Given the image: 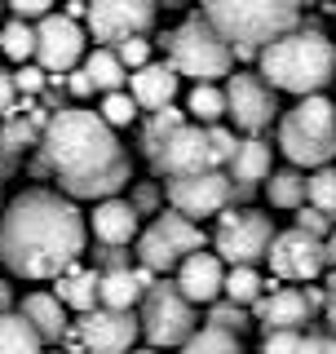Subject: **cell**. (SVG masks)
<instances>
[{
  "label": "cell",
  "instance_id": "obj_1",
  "mask_svg": "<svg viewBox=\"0 0 336 354\" xmlns=\"http://www.w3.org/2000/svg\"><path fill=\"white\" fill-rule=\"evenodd\" d=\"M88 221L58 191H22L0 213V261L18 279H58L84 257Z\"/></svg>",
  "mask_w": 336,
  "mask_h": 354
},
{
  "label": "cell",
  "instance_id": "obj_2",
  "mask_svg": "<svg viewBox=\"0 0 336 354\" xmlns=\"http://www.w3.org/2000/svg\"><path fill=\"white\" fill-rule=\"evenodd\" d=\"M44 164L58 173L66 199H111L133 182V160L97 111L58 106L40 129Z\"/></svg>",
  "mask_w": 336,
  "mask_h": 354
},
{
  "label": "cell",
  "instance_id": "obj_3",
  "mask_svg": "<svg viewBox=\"0 0 336 354\" xmlns=\"http://www.w3.org/2000/svg\"><path fill=\"white\" fill-rule=\"evenodd\" d=\"M256 75L274 93L315 97L336 80V40H328L315 27H297L256 53Z\"/></svg>",
  "mask_w": 336,
  "mask_h": 354
},
{
  "label": "cell",
  "instance_id": "obj_4",
  "mask_svg": "<svg viewBox=\"0 0 336 354\" xmlns=\"http://www.w3.org/2000/svg\"><path fill=\"white\" fill-rule=\"evenodd\" d=\"M306 0H199V18L230 44L239 58L261 53L270 40L297 31Z\"/></svg>",
  "mask_w": 336,
  "mask_h": 354
},
{
  "label": "cell",
  "instance_id": "obj_5",
  "mask_svg": "<svg viewBox=\"0 0 336 354\" xmlns=\"http://www.w3.org/2000/svg\"><path fill=\"white\" fill-rule=\"evenodd\" d=\"M279 151L297 169H328L336 160V102L332 97H301V102L279 115Z\"/></svg>",
  "mask_w": 336,
  "mask_h": 354
},
{
  "label": "cell",
  "instance_id": "obj_6",
  "mask_svg": "<svg viewBox=\"0 0 336 354\" xmlns=\"http://www.w3.org/2000/svg\"><path fill=\"white\" fill-rule=\"evenodd\" d=\"M164 40H168V66H173L177 75H190L195 84H217V80H226L230 66H234V49L199 14L186 18L182 27Z\"/></svg>",
  "mask_w": 336,
  "mask_h": 354
},
{
  "label": "cell",
  "instance_id": "obj_7",
  "mask_svg": "<svg viewBox=\"0 0 336 354\" xmlns=\"http://www.w3.org/2000/svg\"><path fill=\"white\" fill-rule=\"evenodd\" d=\"M138 324H142V337L151 341V350H173L199 328V315H195V306L177 292V283L155 279V288H147V297H142Z\"/></svg>",
  "mask_w": 336,
  "mask_h": 354
},
{
  "label": "cell",
  "instance_id": "obj_8",
  "mask_svg": "<svg viewBox=\"0 0 336 354\" xmlns=\"http://www.w3.org/2000/svg\"><path fill=\"white\" fill-rule=\"evenodd\" d=\"M204 248V230H199V221H190L182 213H160L151 221L147 230L138 235V261L147 266L151 274H168V270H177L190 252H199Z\"/></svg>",
  "mask_w": 336,
  "mask_h": 354
},
{
  "label": "cell",
  "instance_id": "obj_9",
  "mask_svg": "<svg viewBox=\"0 0 336 354\" xmlns=\"http://www.w3.org/2000/svg\"><path fill=\"white\" fill-rule=\"evenodd\" d=\"M270 239H274V221L265 213H256V208H226L217 221V257L226 266H256L265 261V252H270Z\"/></svg>",
  "mask_w": 336,
  "mask_h": 354
},
{
  "label": "cell",
  "instance_id": "obj_10",
  "mask_svg": "<svg viewBox=\"0 0 336 354\" xmlns=\"http://www.w3.org/2000/svg\"><path fill=\"white\" fill-rule=\"evenodd\" d=\"M221 93H226L230 124L239 129V133H248V138H256L261 129H270L274 120H279V97H274V88L265 84L256 71H234V75H226Z\"/></svg>",
  "mask_w": 336,
  "mask_h": 354
},
{
  "label": "cell",
  "instance_id": "obj_11",
  "mask_svg": "<svg viewBox=\"0 0 336 354\" xmlns=\"http://www.w3.org/2000/svg\"><path fill=\"white\" fill-rule=\"evenodd\" d=\"M84 49H88V31L71 14H49L36 22V66L49 80H62L66 71H75Z\"/></svg>",
  "mask_w": 336,
  "mask_h": 354
},
{
  "label": "cell",
  "instance_id": "obj_12",
  "mask_svg": "<svg viewBox=\"0 0 336 354\" xmlns=\"http://www.w3.org/2000/svg\"><path fill=\"white\" fill-rule=\"evenodd\" d=\"M155 27V0H88L84 5V31L93 40H106L115 49L129 36H147Z\"/></svg>",
  "mask_w": 336,
  "mask_h": 354
},
{
  "label": "cell",
  "instance_id": "obj_13",
  "mask_svg": "<svg viewBox=\"0 0 336 354\" xmlns=\"http://www.w3.org/2000/svg\"><path fill=\"white\" fill-rule=\"evenodd\" d=\"M151 169L173 182V177L221 169V164H217V155H212V147H208V129H199V124H190V120H186L182 129H173L160 147L151 151Z\"/></svg>",
  "mask_w": 336,
  "mask_h": 354
},
{
  "label": "cell",
  "instance_id": "obj_14",
  "mask_svg": "<svg viewBox=\"0 0 336 354\" xmlns=\"http://www.w3.org/2000/svg\"><path fill=\"white\" fill-rule=\"evenodd\" d=\"M168 204H173V213H182L190 221L217 217L234 204V182H230V173H221V169L173 177V182H168Z\"/></svg>",
  "mask_w": 336,
  "mask_h": 354
},
{
  "label": "cell",
  "instance_id": "obj_15",
  "mask_svg": "<svg viewBox=\"0 0 336 354\" xmlns=\"http://www.w3.org/2000/svg\"><path fill=\"white\" fill-rule=\"evenodd\" d=\"M265 261H270L274 279H288V283H310L323 274V266H328V252H323V239L306 235V230H274L270 239V252H265Z\"/></svg>",
  "mask_w": 336,
  "mask_h": 354
},
{
  "label": "cell",
  "instance_id": "obj_16",
  "mask_svg": "<svg viewBox=\"0 0 336 354\" xmlns=\"http://www.w3.org/2000/svg\"><path fill=\"white\" fill-rule=\"evenodd\" d=\"M75 337H80L84 354H129L133 341L142 337V324L133 310H88L80 315V328H75Z\"/></svg>",
  "mask_w": 336,
  "mask_h": 354
},
{
  "label": "cell",
  "instance_id": "obj_17",
  "mask_svg": "<svg viewBox=\"0 0 336 354\" xmlns=\"http://www.w3.org/2000/svg\"><path fill=\"white\" fill-rule=\"evenodd\" d=\"M315 315H319L315 288H279L274 283V292H265L261 301L252 306V319L265 332H301Z\"/></svg>",
  "mask_w": 336,
  "mask_h": 354
},
{
  "label": "cell",
  "instance_id": "obj_18",
  "mask_svg": "<svg viewBox=\"0 0 336 354\" xmlns=\"http://www.w3.org/2000/svg\"><path fill=\"white\" fill-rule=\"evenodd\" d=\"M221 283H226V261H221L217 252L199 248L177 266V292H182L190 306H212L221 297Z\"/></svg>",
  "mask_w": 336,
  "mask_h": 354
},
{
  "label": "cell",
  "instance_id": "obj_19",
  "mask_svg": "<svg viewBox=\"0 0 336 354\" xmlns=\"http://www.w3.org/2000/svg\"><path fill=\"white\" fill-rule=\"evenodd\" d=\"M88 226H93V239L102 243V248H124L142 235V217L138 208L129 204V199L111 195V199H97L93 204V217H88Z\"/></svg>",
  "mask_w": 336,
  "mask_h": 354
},
{
  "label": "cell",
  "instance_id": "obj_20",
  "mask_svg": "<svg viewBox=\"0 0 336 354\" xmlns=\"http://www.w3.org/2000/svg\"><path fill=\"white\" fill-rule=\"evenodd\" d=\"M177 88H182V75L168 62H147L142 71L129 75V97L138 102V111H151V115L164 111V106H173Z\"/></svg>",
  "mask_w": 336,
  "mask_h": 354
},
{
  "label": "cell",
  "instance_id": "obj_21",
  "mask_svg": "<svg viewBox=\"0 0 336 354\" xmlns=\"http://www.w3.org/2000/svg\"><path fill=\"white\" fill-rule=\"evenodd\" d=\"M147 288H155V274L147 266H138V270H102V279H97V306L102 310H133L147 297Z\"/></svg>",
  "mask_w": 336,
  "mask_h": 354
},
{
  "label": "cell",
  "instance_id": "obj_22",
  "mask_svg": "<svg viewBox=\"0 0 336 354\" xmlns=\"http://www.w3.org/2000/svg\"><path fill=\"white\" fill-rule=\"evenodd\" d=\"M18 315L40 332V341H62L66 332H71L66 306L53 292H27V297H22V306H18Z\"/></svg>",
  "mask_w": 336,
  "mask_h": 354
},
{
  "label": "cell",
  "instance_id": "obj_23",
  "mask_svg": "<svg viewBox=\"0 0 336 354\" xmlns=\"http://www.w3.org/2000/svg\"><path fill=\"white\" fill-rule=\"evenodd\" d=\"M270 160H274L270 142H261V138L239 142V151H234V160H230V182L243 186V191H248L252 182H265V177H270Z\"/></svg>",
  "mask_w": 336,
  "mask_h": 354
},
{
  "label": "cell",
  "instance_id": "obj_24",
  "mask_svg": "<svg viewBox=\"0 0 336 354\" xmlns=\"http://www.w3.org/2000/svg\"><path fill=\"white\" fill-rule=\"evenodd\" d=\"M97 279H102V270H66V274H58V301L66 306V310H80V315H88V310H97Z\"/></svg>",
  "mask_w": 336,
  "mask_h": 354
},
{
  "label": "cell",
  "instance_id": "obj_25",
  "mask_svg": "<svg viewBox=\"0 0 336 354\" xmlns=\"http://www.w3.org/2000/svg\"><path fill=\"white\" fill-rule=\"evenodd\" d=\"M80 71L93 80V93H120V88H129V71H124V62L115 58V49H93V53H84V66Z\"/></svg>",
  "mask_w": 336,
  "mask_h": 354
},
{
  "label": "cell",
  "instance_id": "obj_26",
  "mask_svg": "<svg viewBox=\"0 0 336 354\" xmlns=\"http://www.w3.org/2000/svg\"><path fill=\"white\" fill-rule=\"evenodd\" d=\"M221 115H226V93H221V84H195L186 93V120L199 129H212L221 124Z\"/></svg>",
  "mask_w": 336,
  "mask_h": 354
},
{
  "label": "cell",
  "instance_id": "obj_27",
  "mask_svg": "<svg viewBox=\"0 0 336 354\" xmlns=\"http://www.w3.org/2000/svg\"><path fill=\"white\" fill-rule=\"evenodd\" d=\"M0 354H44L40 332L31 328L27 319L18 315V310L0 315Z\"/></svg>",
  "mask_w": 336,
  "mask_h": 354
},
{
  "label": "cell",
  "instance_id": "obj_28",
  "mask_svg": "<svg viewBox=\"0 0 336 354\" xmlns=\"http://www.w3.org/2000/svg\"><path fill=\"white\" fill-rule=\"evenodd\" d=\"M177 354H243V341L234 337V332H226V328L204 324L177 346Z\"/></svg>",
  "mask_w": 336,
  "mask_h": 354
},
{
  "label": "cell",
  "instance_id": "obj_29",
  "mask_svg": "<svg viewBox=\"0 0 336 354\" xmlns=\"http://www.w3.org/2000/svg\"><path fill=\"white\" fill-rule=\"evenodd\" d=\"M265 199H270V208H301L306 204V173L270 169V177H265Z\"/></svg>",
  "mask_w": 336,
  "mask_h": 354
},
{
  "label": "cell",
  "instance_id": "obj_30",
  "mask_svg": "<svg viewBox=\"0 0 336 354\" xmlns=\"http://www.w3.org/2000/svg\"><path fill=\"white\" fill-rule=\"evenodd\" d=\"M221 297L234 306H256L265 297V279L256 274V266H230L226 283H221Z\"/></svg>",
  "mask_w": 336,
  "mask_h": 354
},
{
  "label": "cell",
  "instance_id": "obj_31",
  "mask_svg": "<svg viewBox=\"0 0 336 354\" xmlns=\"http://www.w3.org/2000/svg\"><path fill=\"white\" fill-rule=\"evenodd\" d=\"M0 49H5L18 66L31 62V58H36V27L22 22V18H9L5 27H0Z\"/></svg>",
  "mask_w": 336,
  "mask_h": 354
},
{
  "label": "cell",
  "instance_id": "obj_32",
  "mask_svg": "<svg viewBox=\"0 0 336 354\" xmlns=\"http://www.w3.org/2000/svg\"><path fill=\"white\" fill-rule=\"evenodd\" d=\"M306 199L310 208H319V213H336V169H315V177H306Z\"/></svg>",
  "mask_w": 336,
  "mask_h": 354
},
{
  "label": "cell",
  "instance_id": "obj_33",
  "mask_svg": "<svg viewBox=\"0 0 336 354\" xmlns=\"http://www.w3.org/2000/svg\"><path fill=\"white\" fill-rule=\"evenodd\" d=\"M97 115H102L111 129H129L133 120H138V102L129 97V88H120V93H106L102 97V111H97Z\"/></svg>",
  "mask_w": 336,
  "mask_h": 354
},
{
  "label": "cell",
  "instance_id": "obj_34",
  "mask_svg": "<svg viewBox=\"0 0 336 354\" xmlns=\"http://www.w3.org/2000/svg\"><path fill=\"white\" fill-rule=\"evenodd\" d=\"M186 124V111H173V106H164V111H155L151 115V124H147V151H155L160 142L168 138L173 129H182Z\"/></svg>",
  "mask_w": 336,
  "mask_h": 354
},
{
  "label": "cell",
  "instance_id": "obj_35",
  "mask_svg": "<svg viewBox=\"0 0 336 354\" xmlns=\"http://www.w3.org/2000/svg\"><path fill=\"white\" fill-rule=\"evenodd\" d=\"M208 324L212 328H226V332L239 337V332L248 328V315H243V306H234V301H212L208 306Z\"/></svg>",
  "mask_w": 336,
  "mask_h": 354
},
{
  "label": "cell",
  "instance_id": "obj_36",
  "mask_svg": "<svg viewBox=\"0 0 336 354\" xmlns=\"http://www.w3.org/2000/svg\"><path fill=\"white\" fill-rule=\"evenodd\" d=\"M115 58L124 62V71H142V66L151 62V40H142V36H129V40H120L115 44Z\"/></svg>",
  "mask_w": 336,
  "mask_h": 354
},
{
  "label": "cell",
  "instance_id": "obj_37",
  "mask_svg": "<svg viewBox=\"0 0 336 354\" xmlns=\"http://www.w3.org/2000/svg\"><path fill=\"white\" fill-rule=\"evenodd\" d=\"M53 5H58V0H5L9 14L22 18V22H31V27H36L40 18H49V14H53Z\"/></svg>",
  "mask_w": 336,
  "mask_h": 354
},
{
  "label": "cell",
  "instance_id": "obj_38",
  "mask_svg": "<svg viewBox=\"0 0 336 354\" xmlns=\"http://www.w3.org/2000/svg\"><path fill=\"white\" fill-rule=\"evenodd\" d=\"M297 230H306V235H315V239H328L332 217L319 213V208H310V204H301V208H297Z\"/></svg>",
  "mask_w": 336,
  "mask_h": 354
},
{
  "label": "cell",
  "instance_id": "obj_39",
  "mask_svg": "<svg viewBox=\"0 0 336 354\" xmlns=\"http://www.w3.org/2000/svg\"><path fill=\"white\" fill-rule=\"evenodd\" d=\"M301 341H306V332H265L261 354H301Z\"/></svg>",
  "mask_w": 336,
  "mask_h": 354
},
{
  "label": "cell",
  "instance_id": "obj_40",
  "mask_svg": "<svg viewBox=\"0 0 336 354\" xmlns=\"http://www.w3.org/2000/svg\"><path fill=\"white\" fill-rule=\"evenodd\" d=\"M208 147H212V155H217V164H230L234 151H239V138H234L230 129L212 124V129H208Z\"/></svg>",
  "mask_w": 336,
  "mask_h": 354
},
{
  "label": "cell",
  "instance_id": "obj_41",
  "mask_svg": "<svg viewBox=\"0 0 336 354\" xmlns=\"http://www.w3.org/2000/svg\"><path fill=\"white\" fill-rule=\"evenodd\" d=\"M44 80H49V75H44L40 66H31V62H22L18 71H14V84H18V93H40V88H44Z\"/></svg>",
  "mask_w": 336,
  "mask_h": 354
},
{
  "label": "cell",
  "instance_id": "obj_42",
  "mask_svg": "<svg viewBox=\"0 0 336 354\" xmlns=\"http://www.w3.org/2000/svg\"><path fill=\"white\" fill-rule=\"evenodd\" d=\"M14 102H18V84H14V71L0 66V120L14 115Z\"/></svg>",
  "mask_w": 336,
  "mask_h": 354
},
{
  "label": "cell",
  "instance_id": "obj_43",
  "mask_svg": "<svg viewBox=\"0 0 336 354\" xmlns=\"http://www.w3.org/2000/svg\"><path fill=\"white\" fill-rule=\"evenodd\" d=\"M0 142H5V147H9V151H14V147H18V142H40V138H36V129H31V124H27V120H22V124H18V120H14V124H9V129H5V138H0Z\"/></svg>",
  "mask_w": 336,
  "mask_h": 354
},
{
  "label": "cell",
  "instance_id": "obj_44",
  "mask_svg": "<svg viewBox=\"0 0 336 354\" xmlns=\"http://www.w3.org/2000/svg\"><path fill=\"white\" fill-rule=\"evenodd\" d=\"M129 204L138 208V217H142V213H151V208L160 204V191H155V186L147 182V186H138V191H133V199H129Z\"/></svg>",
  "mask_w": 336,
  "mask_h": 354
},
{
  "label": "cell",
  "instance_id": "obj_45",
  "mask_svg": "<svg viewBox=\"0 0 336 354\" xmlns=\"http://www.w3.org/2000/svg\"><path fill=\"white\" fill-rule=\"evenodd\" d=\"M301 354H336V332H332V337H310V332H306Z\"/></svg>",
  "mask_w": 336,
  "mask_h": 354
},
{
  "label": "cell",
  "instance_id": "obj_46",
  "mask_svg": "<svg viewBox=\"0 0 336 354\" xmlns=\"http://www.w3.org/2000/svg\"><path fill=\"white\" fill-rule=\"evenodd\" d=\"M66 84H71L75 97H88V93H93V80H88L84 71H71V80H66Z\"/></svg>",
  "mask_w": 336,
  "mask_h": 354
},
{
  "label": "cell",
  "instance_id": "obj_47",
  "mask_svg": "<svg viewBox=\"0 0 336 354\" xmlns=\"http://www.w3.org/2000/svg\"><path fill=\"white\" fill-rule=\"evenodd\" d=\"M9 310H14V292H9V283L0 279V315H9Z\"/></svg>",
  "mask_w": 336,
  "mask_h": 354
},
{
  "label": "cell",
  "instance_id": "obj_48",
  "mask_svg": "<svg viewBox=\"0 0 336 354\" xmlns=\"http://www.w3.org/2000/svg\"><path fill=\"white\" fill-rule=\"evenodd\" d=\"M323 252H328V261H336V226L328 230V239H323Z\"/></svg>",
  "mask_w": 336,
  "mask_h": 354
},
{
  "label": "cell",
  "instance_id": "obj_49",
  "mask_svg": "<svg viewBox=\"0 0 336 354\" xmlns=\"http://www.w3.org/2000/svg\"><path fill=\"white\" fill-rule=\"evenodd\" d=\"M129 354H164V350H151V346H147V350H129Z\"/></svg>",
  "mask_w": 336,
  "mask_h": 354
},
{
  "label": "cell",
  "instance_id": "obj_50",
  "mask_svg": "<svg viewBox=\"0 0 336 354\" xmlns=\"http://www.w3.org/2000/svg\"><path fill=\"white\" fill-rule=\"evenodd\" d=\"M328 319H332V328H336V306H332V310H328Z\"/></svg>",
  "mask_w": 336,
  "mask_h": 354
},
{
  "label": "cell",
  "instance_id": "obj_51",
  "mask_svg": "<svg viewBox=\"0 0 336 354\" xmlns=\"http://www.w3.org/2000/svg\"><path fill=\"white\" fill-rule=\"evenodd\" d=\"M173 5H182V0H164V9H173Z\"/></svg>",
  "mask_w": 336,
  "mask_h": 354
},
{
  "label": "cell",
  "instance_id": "obj_52",
  "mask_svg": "<svg viewBox=\"0 0 336 354\" xmlns=\"http://www.w3.org/2000/svg\"><path fill=\"white\" fill-rule=\"evenodd\" d=\"M44 354H66V350H44Z\"/></svg>",
  "mask_w": 336,
  "mask_h": 354
},
{
  "label": "cell",
  "instance_id": "obj_53",
  "mask_svg": "<svg viewBox=\"0 0 336 354\" xmlns=\"http://www.w3.org/2000/svg\"><path fill=\"white\" fill-rule=\"evenodd\" d=\"M0 9H5V0H0Z\"/></svg>",
  "mask_w": 336,
  "mask_h": 354
},
{
  "label": "cell",
  "instance_id": "obj_54",
  "mask_svg": "<svg viewBox=\"0 0 336 354\" xmlns=\"http://www.w3.org/2000/svg\"><path fill=\"white\" fill-rule=\"evenodd\" d=\"M332 102H336V97H332Z\"/></svg>",
  "mask_w": 336,
  "mask_h": 354
}]
</instances>
